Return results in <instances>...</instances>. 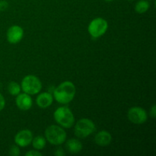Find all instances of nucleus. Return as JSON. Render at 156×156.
Segmentation results:
<instances>
[{
  "mask_svg": "<svg viewBox=\"0 0 156 156\" xmlns=\"http://www.w3.org/2000/svg\"><path fill=\"white\" fill-rule=\"evenodd\" d=\"M127 1H133V0H127Z\"/></svg>",
  "mask_w": 156,
  "mask_h": 156,
  "instance_id": "b1692460",
  "label": "nucleus"
},
{
  "mask_svg": "<svg viewBox=\"0 0 156 156\" xmlns=\"http://www.w3.org/2000/svg\"><path fill=\"white\" fill-rule=\"evenodd\" d=\"M108 28V23L105 18H96L89 23L88 31L93 38L96 39L103 36Z\"/></svg>",
  "mask_w": 156,
  "mask_h": 156,
  "instance_id": "423d86ee",
  "label": "nucleus"
},
{
  "mask_svg": "<svg viewBox=\"0 0 156 156\" xmlns=\"http://www.w3.org/2000/svg\"><path fill=\"white\" fill-rule=\"evenodd\" d=\"M15 104L21 111H28L33 105V100L30 94L26 93H19L16 95Z\"/></svg>",
  "mask_w": 156,
  "mask_h": 156,
  "instance_id": "9d476101",
  "label": "nucleus"
},
{
  "mask_svg": "<svg viewBox=\"0 0 156 156\" xmlns=\"http://www.w3.org/2000/svg\"><path fill=\"white\" fill-rule=\"evenodd\" d=\"M105 1H106V2H112V1H114V0H105Z\"/></svg>",
  "mask_w": 156,
  "mask_h": 156,
  "instance_id": "5701e85b",
  "label": "nucleus"
},
{
  "mask_svg": "<svg viewBox=\"0 0 156 156\" xmlns=\"http://www.w3.org/2000/svg\"><path fill=\"white\" fill-rule=\"evenodd\" d=\"M76 88L70 81H65L53 89V96L55 100L62 105H67L74 99Z\"/></svg>",
  "mask_w": 156,
  "mask_h": 156,
  "instance_id": "f257e3e1",
  "label": "nucleus"
},
{
  "mask_svg": "<svg viewBox=\"0 0 156 156\" xmlns=\"http://www.w3.org/2000/svg\"><path fill=\"white\" fill-rule=\"evenodd\" d=\"M33 133L30 129H22L20 130L15 136L14 141L16 145L19 147H27L29 145L31 144L32 140H33Z\"/></svg>",
  "mask_w": 156,
  "mask_h": 156,
  "instance_id": "6e6552de",
  "label": "nucleus"
},
{
  "mask_svg": "<svg viewBox=\"0 0 156 156\" xmlns=\"http://www.w3.org/2000/svg\"><path fill=\"white\" fill-rule=\"evenodd\" d=\"M150 116L152 118H155L156 117V106L155 105H152V107L150 109Z\"/></svg>",
  "mask_w": 156,
  "mask_h": 156,
  "instance_id": "4be33fe9",
  "label": "nucleus"
},
{
  "mask_svg": "<svg viewBox=\"0 0 156 156\" xmlns=\"http://www.w3.org/2000/svg\"><path fill=\"white\" fill-rule=\"evenodd\" d=\"M5 107V99L4 96L0 93V111H2Z\"/></svg>",
  "mask_w": 156,
  "mask_h": 156,
  "instance_id": "aec40b11",
  "label": "nucleus"
},
{
  "mask_svg": "<svg viewBox=\"0 0 156 156\" xmlns=\"http://www.w3.org/2000/svg\"><path fill=\"white\" fill-rule=\"evenodd\" d=\"M54 155L56 156H63L65 155V152L62 148H59V149H56V151L54 152Z\"/></svg>",
  "mask_w": 156,
  "mask_h": 156,
  "instance_id": "412c9836",
  "label": "nucleus"
},
{
  "mask_svg": "<svg viewBox=\"0 0 156 156\" xmlns=\"http://www.w3.org/2000/svg\"><path fill=\"white\" fill-rule=\"evenodd\" d=\"M127 117L134 124H143L147 120L148 114L146 110L141 107H133L128 111Z\"/></svg>",
  "mask_w": 156,
  "mask_h": 156,
  "instance_id": "0eeeda50",
  "label": "nucleus"
},
{
  "mask_svg": "<svg viewBox=\"0 0 156 156\" xmlns=\"http://www.w3.org/2000/svg\"><path fill=\"white\" fill-rule=\"evenodd\" d=\"M21 85L16 82H9L8 85V91L9 94L12 96H16L18 95L19 93H21Z\"/></svg>",
  "mask_w": 156,
  "mask_h": 156,
  "instance_id": "dca6fc26",
  "label": "nucleus"
},
{
  "mask_svg": "<svg viewBox=\"0 0 156 156\" xmlns=\"http://www.w3.org/2000/svg\"><path fill=\"white\" fill-rule=\"evenodd\" d=\"M44 137L46 140L51 145L60 146L66 140L67 134L62 126L57 125H50L46 129Z\"/></svg>",
  "mask_w": 156,
  "mask_h": 156,
  "instance_id": "f03ea898",
  "label": "nucleus"
},
{
  "mask_svg": "<svg viewBox=\"0 0 156 156\" xmlns=\"http://www.w3.org/2000/svg\"><path fill=\"white\" fill-rule=\"evenodd\" d=\"M55 121L65 129H69L75 124V117L68 107H59L53 113Z\"/></svg>",
  "mask_w": 156,
  "mask_h": 156,
  "instance_id": "7ed1b4c3",
  "label": "nucleus"
},
{
  "mask_svg": "<svg viewBox=\"0 0 156 156\" xmlns=\"http://www.w3.org/2000/svg\"><path fill=\"white\" fill-rule=\"evenodd\" d=\"M21 154L20 148L18 145H12L9 149V155L12 156H19Z\"/></svg>",
  "mask_w": 156,
  "mask_h": 156,
  "instance_id": "f3484780",
  "label": "nucleus"
},
{
  "mask_svg": "<svg viewBox=\"0 0 156 156\" xmlns=\"http://www.w3.org/2000/svg\"><path fill=\"white\" fill-rule=\"evenodd\" d=\"M149 8H150V3L148 0H140L135 5V11L139 14L146 13Z\"/></svg>",
  "mask_w": 156,
  "mask_h": 156,
  "instance_id": "2eb2a0df",
  "label": "nucleus"
},
{
  "mask_svg": "<svg viewBox=\"0 0 156 156\" xmlns=\"http://www.w3.org/2000/svg\"><path fill=\"white\" fill-rule=\"evenodd\" d=\"M24 37V30L19 25H12L8 29L6 33V38L8 42L12 44L19 43Z\"/></svg>",
  "mask_w": 156,
  "mask_h": 156,
  "instance_id": "1a4fd4ad",
  "label": "nucleus"
},
{
  "mask_svg": "<svg viewBox=\"0 0 156 156\" xmlns=\"http://www.w3.org/2000/svg\"><path fill=\"white\" fill-rule=\"evenodd\" d=\"M94 142L99 146H108L112 142V136L108 131L101 130L95 135Z\"/></svg>",
  "mask_w": 156,
  "mask_h": 156,
  "instance_id": "f8f14e48",
  "label": "nucleus"
},
{
  "mask_svg": "<svg viewBox=\"0 0 156 156\" xmlns=\"http://www.w3.org/2000/svg\"><path fill=\"white\" fill-rule=\"evenodd\" d=\"M43 154L38 150H30L25 153V156H42Z\"/></svg>",
  "mask_w": 156,
  "mask_h": 156,
  "instance_id": "6ab92c4d",
  "label": "nucleus"
},
{
  "mask_svg": "<svg viewBox=\"0 0 156 156\" xmlns=\"http://www.w3.org/2000/svg\"><path fill=\"white\" fill-rule=\"evenodd\" d=\"M31 144L32 146L36 150H42L45 148L46 144H47V140H46L45 137L43 136H37L36 137L33 138Z\"/></svg>",
  "mask_w": 156,
  "mask_h": 156,
  "instance_id": "4468645a",
  "label": "nucleus"
},
{
  "mask_svg": "<svg viewBox=\"0 0 156 156\" xmlns=\"http://www.w3.org/2000/svg\"><path fill=\"white\" fill-rule=\"evenodd\" d=\"M53 102V96L50 92L40 93L36 98V104L40 108L46 109L52 105Z\"/></svg>",
  "mask_w": 156,
  "mask_h": 156,
  "instance_id": "9b49d317",
  "label": "nucleus"
},
{
  "mask_svg": "<svg viewBox=\"0 0 156 156\" xmlns=\"http://www.w3.org/2000/svg\"><path fill=\"white\" fill-rule=\"evenodd\" d=\"M21 90L26 94L34 95L41 92L42 83L39 78L34 75H27L23 78L21 83Z\"/></svg>",
  "mask_w": 156,
  "mask_h": 156,
  "instance_id": "20e7f679",
  "label": "nucleus"
},
{
  "mask_svg": "<svg viewBox=\"0 0 156 156\" xmlns=\"http://www.w3.org/2000/svg\"><path fill=\"white\" fill-rule=\"evenodd\" d=\"M95 124L88 118H82L77 121L74 126V133L79 139H85L95 132Z\"/></svg>",
  "mask_w": 156,
  "mask_h": 156,
  "instance_id": "39448f33",
  "label": "nucleus"
},
{
  "mask_svg": "<svg viewBox=\"0 0 156 156\" xmlns=\"http://www.w3.org/2000/svg\"><path fill=\"white\" fill-rule=\"evenodd\" d=\"M9 2L6 0H0V12L5 11L9 8Z\"/></svg>",
  "mask_w": 156,
  "mask_h": 156,
  "instance_id": "a211bd4d",
  "label": "nucleus"
},
{
  "mask_svg": "<svg viewBox=\"0 0 156 156\" xmlns=\"http://www.w3.org/2000/svg\"><path fill=\"white\" fill-rule=\"evenodd\" d=\"M82 144L77 139H69L66 143V149L69 153H79L82 149Z\"/></svg>",
  "mask_w": 156,
  "mask_h": 156,
  "instance_id": "ddd939ff",
  "label": "nucleus"
}]
</instances>
